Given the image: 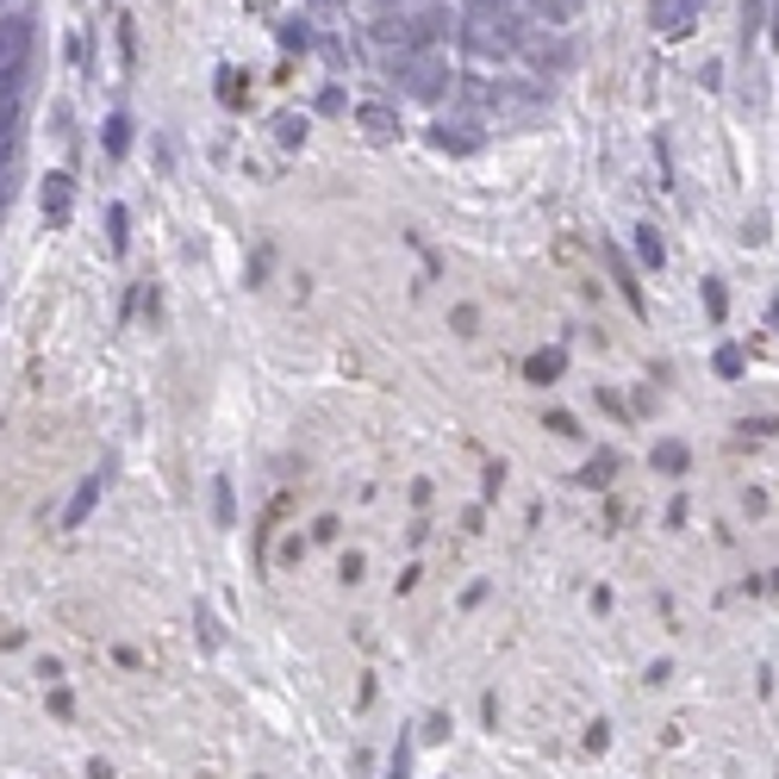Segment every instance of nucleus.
<instances>
[{
  "label": "nucleus",
  "mask_w": 779,
  "mask_h": 779,
  "mask_svg": "<svg viewBox=\"0 0 779 779\" xmlns=\"http://www.w3.org/2000/svg\"><path fill=\"white\" fill-rule=\"evenodd\" d=\"M637 256H642V262H649V269H661V238H655L649 224H642V231H637Z\"/></svg>",
  "instance_id": "7"
},
{
  "label": "nucleus",
  "mask_w": 779,
  "mask_h": 779,
  "mask_svg": "<svg viewBox=\"0 0 779 779\" xmlns=\"http://www.w3.org/2000/svg\"><path fill=\"white\" fill-rule=\"evenodd\" d=\"M399 88H412V94H443V88H449V69L443 63H437V57H418V63H406V69H399Z\"/></svg>",
  "instance_id": "2"
},
{
  "label": "nucleus",
  "mask_w": 779,
  "mask_h": 779,
  "mask_svg": "<svg viewBox=\"0 0 779 779\" xmlns=\"http://www.w3.org/2000/svg\"><path fill=\"white\" fill-rule=\"evenodd\" d=\"M742 437H779V418H755V425H742Z\"/></svg>",
  "instance_id": "13"
},
{
  "label": "nucleus",
  "mask_w": 779,
  "mask_h": 779,
  "mask_svg": "<svg viewBox=\"0 0 779 779\" xmlns=\"http://www.w3.org/2000/svg\"><path fill=\"white\" fill-rule=\"evenodd\" d=\"M692 19H699V0H649V26L661 38H680Z\"/></svg>",
  "instance_id": "1"
},
{
  "label": "nucleus",
  "mask_w": 779,
  "mask_h": 779,
  "mask_svg": "<svg viewBox=\"0 0 779 779\" xmlns=\"http://www.w3.org/2000/svg\"><path fill=\"white\" fill-rule=\"evenodd\" d=\"M468 38H475L480 50H506L511 44V26L493 13V7H475V13H468Z\"/></svg>",
  "instance_id": "3"
},
{
  "label": "nucleus",
  "mask_w": 779,
  "mask_h": 779,
  "mask_svg": "<svg viewBox=\"0 0 779 779\" xmlns=\"http://www.w3.org/2000/svg\"><path fill=\"white\" fill-rule=\"evenodd\" d=\"M126 143H131V126H126V119H112V126H107V150H112V157H119Z\"/></svg>",
  "instance_id": "11"
},
{
  "label": "nucleus",
  "mask_w": 779,
  "mask_h": 779,
  "mask_svg": "<svg viewBox=\"0 0 779 779\" xmlns=\"http://www.w3.org/2000/svg\"><path fill=\"white\" fill-rule=\"evenodd\" d=\"M561 374V350H542V356H530V381H556Z\"/></svg>",
  "instance_id": "6"
},
{
  "label": "nucleus",
  "mask_w": 779,
  "mask_h": 779,
  "mask_svg": "<svg viewBox=\"0 0 779 779\" xmlns=\"http://www.w3.org/2000/svg\"><path fill=\"white\" fill-rule=\"evenodd\" d=\"M655 468H668V475H680V468H686V449H680V443H661V449H655Z\"/></svg>",
  "instance_id": "9"
},
{
  "label": "nucleus",
  "mask_w": 779,
  "mask_h": 779,
  "mask_svg": "<svg viewBox=\"0 0 779 779\" xmlns=\"http://www.w3.org/2000/svg\"><path fill=\"white\" fill-rule=\"evenodd\" d=\"M356 126H362L368 138H381V143H387V138H399V112H393V107H374V100H368V107L356 112Z\"/></svg>",
  "instance_id": "4"
},
{
  "label": "nucleus",
  "mask_w": 779,
  "mask_h": 779,
  "mask_svg": "<svg viewBox=\"0 0 779 779\" xmlns=\"http://www.w3.org/2000/svg\"><path fill=\"white\" fill-rule=\"evenodd\" d=\"M44 219L50 224H69V176H50L44 181Z\"/></svg>",
  "instance_id": "5"
},
{
  "label": "nucleus",
  "mask_w": 779,
  "mask_h": 779,
  "mask_svg": "<svg viewBox=\"0 0 779 779\" xmlns=\"http://www.w3.org/2000/svg\"><path fill=\"white\" fill-rule=\"evenodd\" d=\"M100 499V480H88V487H81L76 493V506H69V525H81V518H88V506H94Z\"/></svg>",
  "instance_id": "8"
},
{
  "label": "nucleus",
  "mask_w": 779,
  "mask_h": 779,
  "mask_svg": "<svg viewBox=\"0 0 779 779\" xmlns=\"http://www.w3.org/2000/svg\"><path fill=\"white\" fill-rule=\"evenodd\" d=\"M119 57H126V63L138 57V26H131V19H119Z\"/></svg>",
  "instance_id": "10"
},
{
  "label": "nucleus",
  "mask_w": 779,
  "mask_h": 779,
  "mask_svg": "<svg viewBox=\"0 0 779 779\" xmlns=\"http://www.w3.org/2000/svg\"><path fill=\"white\" fill-rule=\"evenodd\" d=\"M274 131H281V143H300L306 138V126L293 119V112H287V119H274Z\"/></svg>",
  "instance_id": "12"
},
{
  "label": "nucleus",
  "mask_w": 779,
  "mask_h": 779,
  "mask_svg": "<svg viewBox=\"0 0 779 779\" xmlns=\"http://www.w3.org/2000/svg\"><path fill=\"white\" fill-rule=\"evenodd\" d=\"M717 374H742V356H736V350H717Z\"/></svg>",
  "instance_id": "14"
}]
</instances>
